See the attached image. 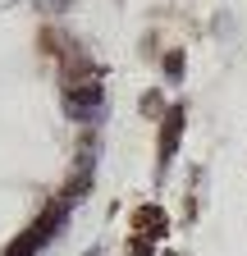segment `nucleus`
I'll return each mask as SVG.
<instances>
[{
    "instance_id": "6",
    "label": "nucleus",
    "mask_w": 247,
    "mask_h": 256,
    "mask_svg": "<svg viewBox=\"0 0 247 256\" xmlns=\"http://www.w3.org/2000/svg\"><path fill=\"white\" fill-rule=\"evenodd\" d=\"M151 252H156V247H151V238L138 234V238H133V256H151Z\"/></svg>"
},
{
    "instance_id": "1",
    "label": "nucleus",
    "mask_w": 247,
    "mask_h": 256,
    "mask_svg": "<svg viewBox=\"0 0 247 256\" xmlns=\"http://www.w3.org/2000/svg\"><path fill=\"white\" fill-rule=\"evenodd\" d=\"M101 101H106V87H101L96 78H82V82H74V92H69L74 119H92V114L101 110Z\"/></svg>"
},
{
    "instance_id": "2",
    "label": "nucleus",
    "mask_w": 247,
    "mask_h": 256,
    "mask_svg": "<svg viewBox=\"0 0 247 256\" xmlns=\"http://www.w3.org/2000/svg\"><path fill=\"white\" fill-rule=\"evenodd\" d=\"M178 133H183V106L165 110V128H160V160H170V156H174V146H178Z\"/></svg>"
},
{
    "instance_id": "3",
    "label": "nucleus",
    "mask_w": 247,
    "mask_h": 256,
    "mask_svg": "<svg viewBox=\"0 0 247 256\" xmlns=\"http://www.w3.org/2000/svg\"><path fill=\"white\" fill-rule=\"evenodd\" d=\"M133 224H138V234H146V238H160V234H165V215H160L156 206H142V210L133 215Z\"/></svg>"
},
{
    "instance_id": "4",
    "label": "nucleus",
    "mask_w": 247,
    "mask_h": 256,
    "mask_svg": "<svg viewBox=\"0 0 247 256\" xmlns=\"http://www.w3.org/2000/svg\"><path fill=\"white\" fill-rule=\"evenodd\" d=\"M165 78H170V82L183 78V50H170V55H165Z\"/></svg>"
},
{
    "instance_id": "5",
    "label": "nucleus",
    "mask_w": 247,
    "mask_h": 256,
    "mask_svg": "<svg viewBox=\"0 0 247 256\" xmlns=\"http://www.w3.org/2000/svg\"><path fill=\"white\" fill-rule=\"evenodd\" d=\"M156 110H160V96H156V92H146V96H142V114L156 119Z\"/></svg>"
}]
</instances>
